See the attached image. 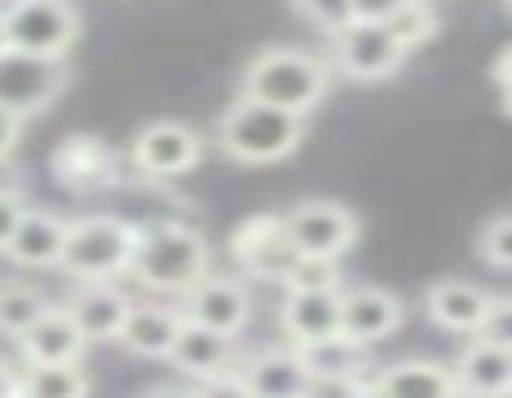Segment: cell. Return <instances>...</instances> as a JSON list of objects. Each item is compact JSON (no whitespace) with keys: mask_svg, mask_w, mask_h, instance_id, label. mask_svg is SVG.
I'll return each mask as SVG.
<instances>
[{"mask_svg":"<svg viewBox=\"0 0 512 398\" xmlns=\"http://www.w3.org/2000/svg\"><path fill=\"white\" fill-rule=\"evenodd\" d=\"M189 398H249V389H244V379H239V369H229V374H219V379H204V384H189Z\"/></svg>","mask_w":512,"mask_h":398,"instance_id":"33","label":"cell"},{"mask_svg":"<svg viewBox=\"0 0 512 398\" xmlns=\"http://www.w3.org/2000/svg\"><path fill=\"white\" fill-rule=\"evenodd\" d=\"M15 349H20V369H40V364H85V339L75 329V319L65 314V304H45L20 334H15Z\"/></svg>","mask_w":512,"mask_h":398,"instance_id":"14","label":"cell"},{"mask_svg":"<svg viewBox=\"0 0 512 398\" xmlns=\"http://www.w3.org/2000/svg\"><path fill=\"white\" fill-rule=\"evenodd\" d=\"M304 130H309L304 115H289V110H274V105H259V100L239 95L214 120V145L234 165H279L304 145Z\"/></svg>","mask_w":512,"mask_h":398,"instance_id":"3","label":"cell"},{"mask_svg":"<svg viewBox=\"0 0 512 398\" xmlns=\"http://www.w3.org/2000/svg\"><path fill=\"white\" fill-rule=\"evenodd\" d=\"M498 95H503V110L512 115V90H498Z\"/></svg>","mask_w":512,"mask_h":398,"instance_id":"41","label":"cell"},{"mask_svg":"<svg viewBox=\"0 0 512 398\" xmlns=\"http://www.w3.org/2000/svg\"><path fill=\"white\" fill-rule=\"evenodd\" d=\"M130 294L120 289V284H75L70 289V299H65V314L75 319V329H80V339L85 344H115L120 339V329H125V319H130Z\"/></svg>","mask_w":512,"mask_h":398,"instance_id":"16","label":"cell"},{"mask_svg":"<svg viewBox=\"0 0 512 398\" xmlns=\"http://www.w3.org/2000/svg\"><path fill=\"white\" fill-rule=\"evenodd\" d=\"M179 319L189 329H204V334H219V339L239 344L244 329L254 324V284L239 279V274L209 269L189 294H179Z\"/></svg>","mask_w":512,"mask_h":398,"instance_id":"6","label":"cell"},{"mask_svg":"<svg viewBox=\"0 0 512 398\" xmlns=\"http://www.w3.org/2000/svg\"><path fill=\"white\" fill-rule=\"evenodd\" d=\"M209 269H214V249H209V239L194 224H184V219H140L135 224L130 279H140L150 294L179 299Z\"/></svg>","mask_w":512,"mask_h":398,"instance_id":"1","label":"cell"},{"mask_svg":"<svg viewBox=\"0 0 512 398\" xmlns=\"http://www.w3.org/2000/svg\"><path fill=\"white\" fill-rule=\"evenodd\" d=\"M453 369V384L468 389V394H493V398H512V354L498 344H483V339H468L463 354L448 364Z\"/></svg>","mask_w":512,"mask_h":398,"instance_id":"24","label":"cell"},{"mask_svg":"<svg viewBox=\"0 0 512 398\" xmlns=\"http://www.w3.org/2000/svg\"><path fill=\"white\" fill-rule=\"evenodd\" d=\"M20 130H25V125H20L15 115H5V110H0V160H10V155H15V145H20Z\"/></svg>","mask_w":512,"mask_h":398,"instance_id":"35","label":"cell"},{"mask_svg":"<svg viewBox=\"0 0 512 398\" xmlns=\"http://www.w3.org/2000/svg\"><path fill=\"white\" fill-rule=\"evenodd\" d=\"M339 299H343V289H284L279 329H284L289 349L334 339L339 334Z\"/></svg>","mask_w":512,"mask_h":398,"instance_id":"17","label":"cell"},{"mask_svg":"<svg viewBox=\"0 0 512 398\" xmlns=\"http://www.w3.org/2000/svg\"><path fill=\"white\" fill-rule=\"evenodd\" d=\"M284 229L294 239V249L304 259H329V264H343L358 239H363V219L339 204V199H299L284 209Z\"/></svg>","mask_w":512,"mask_h":398,"instance_id":"7","label":"cell"},{"mask_svg":"<svg viewBox=\"0 0 512 398\" xmlns=\"http://www.w3.org/2000/svg\"><path fill=\"white\" fill-rule=\"evenodd\" d=\"M239 379H244L249 398H314V384H309V374H304V364L289 344L244 354Z\"/></svg>","mask_w":512,"mask_h":398,"instance_id":"18","label":"cell"},{"mask_svg":"<svg viewBox=\"0 0 512 398\" xmlns=\"http://www.w3.org/2000/svg\"><path fill=\"white\" fill-rule=\"evenodd\" d=\"M478 259L488 264V269H512V209L503 214H493L483 229H478Z\"/></svg>","mask_w":512,"mask_h":398,"instance_id":"28","label":"cell"},{"mask_svg":"<svg viewBox=\"0 0 512 398\" xmlns=\"http://www.w3.org/2000/svg\"><path fill=\"white\" fill-rule=\"evenodd\" d=\"M184 319H179V304H130V319L120 329V349H130L135 359H170L174 339H179Z\"/></svg>","mask_w":512,"mask_h":398,"instance_id":"22","label":"cell"},{"mask_svg":"<svg viewBox=\"0 0 512 398\" xmlns=\"http://www.w3.org/2000/svg\"><path fill=\"white\" fill-rule=\"evenodd\" d=\"M373 389L383 398H453V369L438 364V359H398V364H383L368 374Z\"/></svg>","mask_w":512,"mask_h":398,"instance_id":"23","label":"cell"},{"mask_svg":"<svg viewBox=\"0 0 512 398\" xmlns=\"http://www.w3.org/2000/svg\"><path fill=\"white\" fill-rule=\"evenodd\" d=\"M453 398H493V394H468V389H458V394Z\"/></svg>","mask_w":512,"mask_h":398,"instance_id":"42","label":"cell"},{"mask_svg":"<svg viewBox=\"0 0 512 398\" xmlns=\"http://www.w3.org/2000/svg\"><path fill=\"white\" fill-rule=\"evenodd\" d=\"M478 339H483V344H498V349H508L512 354V294L508 299H498V294H493V304H488V319H483Z\"/></svg>","mask_w":512,"mask_h":398,"instance_id":"31","label":"cell"},{"mask_svg":"<svg viewBox=\"0 0 512 398\" xmlns=\"http://www.w3.org/2000/svg\"><path fill=\"white\" fill-rule=\"evenodd\" d=\"M0 398H20V369L0 359Z\"/></svg>","mask_w":512,"mask_h":398,"instance_id":"37","label":"cell"},{"mask_svg":"<svg viewBox=\"0 0 512 398\" xmlns=\"http://www.w3.org/2000/svg\"><path fill=\"white\" fill-rule=\"evenodd\" d=\"M294 354H299V364H304V374H309L314 394H319V389H348V384H358V379H368V374H373L368 349L348 344L343 334L319 339V344H304V349H294Z\"/></svg>","mask_w":512,"mask_h":398,"instance_id":"19","label":"cell"},{"mask_svg":"<svg viewBox=\"0 0 512 398\" xmlns=\"http://www.w3.org/2000/svg\"><path fill=\"white\" fill-rule=\"evenodd\" d=\"M165 364H174V374L184 384H204V379H219V374L239 369V349L229 339H219V334H204V329H189L184 324Z\"/></svg>","mask_w":512,"mask_h":398,"instance_id":"21","label":"cell"},{"mask_svg":"<svg viewBox=\"0 0 512 398\" xmlns=\"http://www.w3.org/2000/svg\"><path fill=\"white\" fill-rule=\"evenodd\" d=\"M408 0H353V20H368V25H388Z\"/></svg>","mask_w":512,"mask_h":398,"instance_id":"34","label":"cell"},{"mask_svg":"<svg viewBox=\"0 0 512 398\" xmlns=\"http://www.w3.org/2000/svg\"><path fill=\"white\" fill-rule=\"evenodd\" d=\"M503 10H508V15H512V0H503Z\"/></svg>","mask_w":512,"mask_h":398,"instance_id":"43","label":"cell"},{"mask_svg":"<svg viewBox=\"0 0 512 398\" xmlns=\"http://www.w3.org/2000/svg\"><path fill=\"white\" fill-rule=\"evenodd\" d=\"M45 304H50V299H45L35 284H0V334L15 339Z\"/></svg>","mask_w":512,"mask_h":398,"instance_id":"26","label":"cell"},{"mask_svg":"<svg viewBox=\"0 0 512 398\" xmlns=\"http://www.w3.org/2000/svg\"><path fill=\"white\" fill-rule=\"evenodd\" d=\"M199 160H204V135L184 120H150L145 130H135V140L125 150L130 175L150 180V185H170L179 175H189Z\"/></svg>","mask_w":512,"mask_h":398,"instance_id":"9","label":"cell"},{"mask_svg":"<svg viewBox=\"0 0 512 398\" xmlns=\"http://www.w3.org/2000/svg\"><path fill=\"white\" fill-rule=\"evenodd\" d=\"M284 289H343V269L329 259H294V269L284 274Z\"/></svg>","mask_w":512,"mask_h":398,"instance_id":"29","label":"cell"},{"mask_svg":"<svg viewBox=\"0 0 512 398\" xmlns=\"http://www.w3.org/2000/svg\"><path fill=\"white\" fill-rule=\"evenodd\" d=\"M0 190H25V175L15 170V160H0Z\"/></svg>","mask_w":512,"mask_h":398,"instance_id":"38","label":"cell"},{"mask_svg":"<svg viewBox=\"0 0 512 398\" xmlns=\"http://www.w3.org/2000/svg\"><path fill=\"white\" fill-rule=\"evenodd\" d=\"M408 65V50L398 45V35L388 25H368V20H348L343 30L329 35V70L353 80V85H378L393 80Z\"/></svg>","mask_w":512,"mask_h":398,"instance_id":"8","label":"cell"},{"mask_svg":"<svg viewBox=\"0 0 512 398\" xmlns=\"http://www.w3.org/2000/svg\"><path fill=\"white\" fill-rule=\"evenodd\" d=\"M493 85H498V90H512V45H503V55L493 60Z\"/></svg>","mask_w":512,"mask_h":398,"instance_id":"36","label":"cell"},{"mask_svg":"<svg viewBox=\"0 0 512 398\" xmlns=\"http://www.w3.org/2000/svg\"><path fill=\"white\" fill-rule=\"evenodd\" d=\"M0 35H5V50H20L35 60H65L80 40V10L75 0H5Z\"/></svg>","mask_w":512,"mask_h":398,"instance_id":"5","label":"cell"},{"mask_svg":"<svg viewBox=\"0 0 512 398\" xmlns=\"http://www.w3.org/2000/svg\"><path fill=\"white\" fill-rule=\"evenodd\" d=\"M343 398H383V394L373 389V379H358V384H348V389H343Z\"/></svg>","mask_w":512,"mask_h":398,"instance_id":"40","label":"cell"},{"mask_svg":"<svg viewBox=\"0 0 512 398\" xmlns=\"http://www.w3.org/2000/svg\"><path fill=\"white\" fill-rule=\"evenodd\" d=\"M50 175H55V185L70 190V195H105V190L135 180L130 165H125V155H120L110 140L90 135V130H75V135H65V140L50 150Z\"/></svg>","mask_w":512,"mask_h":398,"instance_id":"10","label":"cell"},{"mask_svg":"<svg viewBox=\"0 0 512 398\" xmlns=\"http://www.w3.org/2000/svg\"><path fill=\"white\" fill-rule=\"evenodd\" d=\"M488 304H493V294L483 284H468V279H433L423 289V314L443 334H458V339H478Z\"/></svg>","mask_w":512,"mask_h":398,"instance_id":"15","label":"cell"},{"mask_svg":"<svg viewBox=\"0 0 512 398\" xmlns=\"http://www.w3.org/2000/svg\"><path fill=\"white\" fill-rule=\"evenodd\" d=\"M0 55H5V35H0Z\"/></svg>","mask_w":512,"mask_h":398,"instance_id":"44","label":"cell"},{"mask_svg":"<svg viewBox=\"0 0 512 398\" xmlns=\"http://www.w3.org/2000/svg\"><path fill=\"white\" fill-rule=\"evenodd\" d=\"M130 254H135V219L95 209L80 219H65V244H60V264L75 284H105L130 274Z\"/></svg>","mask_w":512,"mask_h":398,"instance_id":"4","label":"cell"},{"mask_svg":"<svg viewBox=\"0 0 512 398\" xmlns=\"http://www.w3.org/2000/svg\"><path fill=\"white\" fill-rule=\"evenodd\" d=\"M294 10L309 25H319L324 35H334V30H343L353 20V0H294Z\"/></svg>","mask_w":512,"mask_h":398,"instance_id":"30","label":"cell"},{"mask_svg":"<svg viewBox=\"0 0 512 398\" xmlns=\"http://www.w3.org/2000/svg\"><path fill=\"white\" fill-rule=\"evenodd\" d=\"M60 244H65V219L55 209H40L30 204L5 244V259L20 264V269H55L60 264Z\"/></svg>","mask_w":512,"mask_h":398,"instance_id":"20","label":"cell"},{"mask_svg":"<svg viewBox=\"0 0 512 398\" xmlns=\"http://www.w3.org/2000/svg\"><path fill=\"white\" fill-rule=\"evenodd\" d=\"M140 398H189V384H155V389H145Z\"/></svg>","mask_w":512,"mask_h":398,"instance_id":"39","label":"cell"},{"mask_svg":"<svg viewBox=\"0 0 512 398\" xmlns=\"http://www.w3.org/2000/svg\"><path fill=\"white\" fill-rule=\"evenodd\" d=\"M20 398H90V374H85V364L20 369Z\"/></svg>","mask_w":512,"mask_h":398,"instance_id":"25","label":"cell"},{"mask_svg":"<svg viewBox=\"0 0 512 398\" xmlns=\"http://www.w3.org/2000/svg\"><path fill=\"white\" fill-rule=\"evenodd\" d=\"M70 85V65L65 60H35V55H20V50H5L0 55V110L15 115L20 125L40 110H50Z\"/></svg>","mask_w":512,"mask_h":398,"instance_id":"12","label":"cell"},{"mask_svg":"<svg viewBox=\"0 0 512 398\" xmlns=\"http://www.w3.org/2000/svg\"><path fill=\"white\" fill-rule=\"evenodd\" d=\"M388 30H393L398 45L413 55L418 45H428V40L438 35V10H433V0H408V5L388 20Z\"/></svg>","mask_w":512,"mask_h":398,"instance_id":"27","label":"cell"},{"mask_svg":"<svg viewBox=\"0 0 512 398\" xmlns=\"http://www.w3.org/2000/svg\"><path fill=\"white\" fill-rule=\"evenodd\" d=\"M408 309L393 289H378V284H343L339 299V334L348 344L368 349V344H383L403 329Z\"/></svg>","mask_w":512,"mask_h":398,"instance_id":"13","label":"cell"},{"mask_svg":"<svg viewBox=\"0 0 512 398\" xmlns=\"http://www.w3.org/2000/svg\"><path fill=\"white\" fill-rule=\"evenodd\" d=\"M229 259L239 269V279H259V284H284V274L294 269L299 249L284 229V214H249L229 229Z\"/></svg>","mask_w":512,"mask_h":398,"instance_id":"11","label":"cell"},{"mask_svg":"<svg viewBox=\"0 0 512 398\" xmlns=\"http://www.w3.org/2000/svg\"><path fill=\"white\" fill-rule=\"evenodd\" d=\"M334 90V70L324 55L299 50V45H264L259 55H249V65L239 70V95L289 110V115H314Z\"/></svg>","mask_w":512,"mask_h":398,"instance_id":"2","label":"cell"},{"mask_svg":"<svg viewBox=\"0 0 512 398\" xmlns=\"http://www.w3.org/2000/svg\"><path fill=\"white\" fill-rule=\"evenodd\" d=\"M25 209H30L25 190H0V254H5V244H10V234H15V224H20Z\"/></svg>","mask_w":512,"mask_h":398,"instance_id":"32","label":"cell"}]
</instances>
